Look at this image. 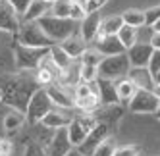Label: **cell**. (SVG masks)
<instances>
[{
    "mask_svg": "<svg viewBox=\"0 0 160 156\" xmlns=\"http://www.w3.org/2000/svg\"><path fill=\"white\" fill-rule=\"evenodd\" d=\"M41 85L37 83L35 75L29 71H21L16 75H6L0 79V91H2V102L12 106L16 110L25 112L33 93L37 91Z\"/></svg>",
    "mask_w": 160,
    "mask_h": 156,
    "instance_id": "6da1fadb",
    "label": "cell"
},
{
    "mask_svg": "<svg viewBox=\"0 0 160 156\" xmlns=\"http://www.w3.org/2000/svg\"><path fill=\"white\" fill-rule=\"evenodd\" d=\"M50 48L44 46H25V44L16 42L14 46V60L19 71H35L42 60L48 56Z\"/></svg>",
    "mask_w": 160,
    "mask_h": 156,
    "instance_id": "7a4b0ae2",
    "label": "cell"
},
{
    "mask_svg": "<svg viewBox=\"0 0 160 156\" xmlns=\"http://www.w3.org/2000/svg\"><path fill=\"white\" fill-rule=\"evenodd\" d=\"M39 25L42 27V31L58 44L62 41H66L70 35L77 33V21L70 19V17H56V16H44L39 19Z\"/></svg>",
    "mask_w": 160,
    "mask_h": 156,
    "instance_id": "3957f363",
    "label": "cell"
},
{
    "mask_svg": "<svg viewBox=\"0 0 160 156\" xmlns=\"http://www.w3.org/2000/svg\"><path fill=\"white\" fill-rule=\"evenodd\" d=\"M16 41L19 44H25V46H44V48H50L56 44L42 31L39 21H23V23H19V29L16 33Z\"/></svg>",
    "mask_w": 160,
    "mask_h": 156,
    "instance_id": "277c9868",
    "label": "cell"
},
{
    "mask_svg": "<svg viewBox=\"0 0 160 156\" xmlns=\"http://www.w3.org/2000/svg\"><path fill=\"white\" fill-rule=\"evenodd\" d=\"M54 108L52 100L47 93V89L44 87H39L35 93H33L29 104L25 108V118H27V124H41L42 118L47 116L50 110Z\"/></svg>",
    "mask_w": 160,
    "mask_h": 156,
    "instance_id": "5b68a950",
    "label": "cell"
},
{
    "mask_svg": "<svg viewBox=\"0 0 160 156\" xmlns=\"http://www.w3.org/2000/svg\"><path fill=\"white\" fill-rule=\"evenodd\" d=\"M131 70V64L128 58V52L123 54H114V56H104L98 66V77H108V79H122L128 77Z\"/></svg>",
    "mask_w": 160,
    "mask_h": 156,
    "instance_id": "8992f818",
    "label": "cell"
},
{
    "mask_svg": "<svg viewBox=\"0 0 160 156\" xmlns=\"http://www.w3.org/2000/svg\"><path fill=\"white\" fill-rule=\"evenodd\" d=\"M158 104L160 98L152 93V89H137L128 106L133 114H154L158 110Z\"/></svg>",
    "mask_w": 160,
    "mask_h": 156,
    "instance_id": "52a82bcc",
    "label": "cell"
},
{
    "mask_svg": "<svg viewBox=\"0 0 160 156\" xmlns=\"http://www.w3.org/2000/svg\"><path fill=\"white\" fill-rule=\"evenodd\" d=\"M108 133H110V125H108V124H102V121H98V125H97L93 131H89V133H87L85 141L79 144L77 149L81 150L85 156H93V154H95V149H97L98 144L108 137Z\"/></svg>",
    "mask_w": 160,
    "mask_h": 156,
    "instance_id": "ba28073f",
    "label": "cell"
},
{
    "mask_svg": "<svg viewBox=\"0 0 160 156\" xmlns=\"http://www.w3.org/2000/svg\"><path fill=\"white\" fill-rule=\"evenodd\" d=\"M152 54L154 48L151 46V42H135L131 48H128V58L131 68H148Z\"/></svg>",
    "mask_w": 160,
    "mask_h": 156,
    "instance_id": "9c48e42d",
    "label": "cell"
},
{
    "mask_svg": "<svg viewBox=\"0 0 160 156\" xmlns=\"http://www.w3.org/2000/svg\"><path fill=\"white\" fill-rule=\"evenodd\" d=\"M95 42V48L102 54V56H114V54H123L128 52L125 46L122 44V41L118 39V35H97Z\"/></svg>",
    "mask_w": 160,
    "mask_h": 156,
    "instance_id": "30bf717a",
    "label": "cell"
},
{
    "mask_svg": "<svg viewBox=\"0 0 160 156\" xmlns=\"http://www.w3.org/2000/svg\"><path fill=\"white\" fill-rule=\"evenodd\" d=\"M97 85V93L100 98V106H108V104H120L118 91H116V79H108V77H98L95 81Z\"/></svg>",
    "mask_w": 160,
    "mask_h": 156,
    "instance_id": "8fae6325",
    "label": "cell"
},
{
    "mask_svg": "<svg viewBox=\"0 0 160 156\" xmlns=\"http://www.w3.org/2000/svg\"><path fill=\"white\" fill-rule=\"evenodd\" d=\"M72 149H73V144L70 143V137H68V127H60L52 135L48 147H47V152L48 156H66Z\"/></svg>",
    "mask_w": 160,
    "mask_h": 156,
    "instance_id": "7c38bea8",
    "label": "cell"
},
{
    "mask_svg": "<svg viewBox=\"0 0 160 156\" xmlns=\"http://www.w3.org/2000/svg\"><path fill=\"white\" fill-rule=\"evenodd\" d=\"M44 89H47V93L56 108H73V93H68L66 87L58 83H50Z\"/></svg>",
    "mask_w": 160,
    "mask_h": 156,
    "instance_id": "4fadbf2b",
    "label": "cell"
},
{
    "mask_svg": "<svg viewBox=\"0 0 160 156\" xmlns=\"http://www.w3.org/2000/svg\"><path fill=\"white\" fill-rule=\"evenodd\" d=\"M18 29H19V19H18V14L14 12V8L8 2H0V31L16 35Z\"/></svg>",
    "mask_w": 160,
    "mask_h": 156,
    "instance_id": "5bb4252c",
    "label": "cell"
},
{
    "mask_svg": "<svg viewBox=\"0 0 160 156\" xmlns=\"http://www.w3.org/2000/svg\"><path fill=\"white\" fill-rule=\"evenodd\" d=\"M100 21L102 17L98 16V12L95 14H87L83 19H81V25H79V33H81V37L83 41L89 44V42H93L98 35V31H100Z\"/></svg>",
    "mask_w": 160,
    "mask_h": 156,
    "instance_id": "9a60e30c",
    "label": "cell"
},
{
    "mask_svg": "<svg viewBox=\"0 0 160 156\" xmlns=\"http://www.w3.org/2000/svg\"><path fill=\"white\" fill-rule=\"evenodd\" d=\"M60 46L68 52V56L70 58H73V60H77V58H81V54L87 50V42L83 41V37H81V33H73V35H70L66 41H62V42H58Z\"/></svg>",
    "mask_w": 160,
    "mask_h": 156,
    "instance_id": "2e32d148",
    "label": "cell"
},
{
    "mask_svg": "<svg viewBox=\"0 0 160 156\" xmlns=\"http://www.w3.org/2000/svg\"><path fill=\"white\" fill-rule=\"evenodd\" d=\"M50 6L52 4L47 2V0H31L27 12L21 16V19H23V21H39L41 17L50 14Z\"/></svg>",
    "mask_w": 160,
    "mask_h": 156,
    "instance_id": "e0dca14e",
    "label": "cell"
},
{
    "mask_svg": "<svg viewBox=\"0 0 160 156\" xmlns=\"http://www.w3.org/2000/svg\"><path fill=\"white\" fill-rule=\"evenodd\" d=\"M72 119H73V118H70L66 112H62V110H56V106H54L50 112L42 118L41 124H42L44 127H48V129H60V127H68Z\"/></svg>",
    "mask_w": 160,
    "mask_h": 156,
    "instance_id": "ac0fdd59",
    "label": "cell"
},
{
    "mask_svg": "<svg viewBox=\"0 0 160 156\" xmlns=\"http://www.w3.org/2000/svg\"><path fill=\"white\" fill-rule=\"evenodd\" d=\"M93 114H95V118L98 121L112 125L114 121H118L123 116V106H120V104H108V106H102V110H97V112H93Z\"/></svg>",
    "mask_w": 160,
    "mask_h": 156,
    "instance_id": "d6986e66",
    "label": "cell"
},
{
    "mask_svg": "<svg viewBox=\"0 0 160 156\" xmlns=\"http://www.w3.org/2000/svg\"><path fill=\"white\" fill-rule=\"evenodd\" d=\"M128 77L139 89H152L154 87V79H152V73L148 68H131Z\"/></svg>",
    "mask_w": 160,
    "mask_h": 156,
    "instance_id": "ffe728a7",
    "label": "cell"
},
{
    "mask_svg": "<svg viewBox=\"0 0 160 156\" xmlns=\"http://www.w3.org/2000/svg\"><path fill=\"white\" fill-rule=\"evenodd\" d=\"M137 87L129 77H122V79L116 81V91H118V98H120V102L123 104H129V100L133 98V95L137 93Z\"/></svg>",
    "mask_w": 160,
    "mask_h": 156,
    "instance_id": "44dd1931",
    "label": "cell"
},
{
    "mask_svg": "<svg viewBox=\"0 0 160 156\" xmlns=\"http://www.w3.org/2000/svg\"><path fill=\"white\" fill-rule=\"evenodd\" d=\"M48 56H50L52 64H54L60 71H66V70L73 64V58L68 56V52L60 46V44H54V46H50V54H48Z\"/></svg>",
    "mask_w": 160,
    "mask_h": 156,
    "instance_id": "7402d4cb",
    "label": "cell"
},
{
    "mask_svg": "<svg viewBox=\"0 0 160 156\" xmlns=\"http://www.w3.org/2000/svg\"><path fill=\"white\" fill-rule=\"evenodd\" d=\"M25 121H27L25 112L14 108L12 112H8L4 116V129H6V133H16L18 129H21V125H23Z\"/></svg>",
    "mask_w": 160,
    "mask_h": 156,
    "instance_id": "603a6c76",
    "label": "cell"
},
{
    "mask_svg": "<svg viewBox=\"0 0 160 156\" xmlns=\"http://www.w3.org/2000/svg\"><path fill=\"white\" fill-rule=\"evenodd\" d=\"M98 106H100L98 93H93V95L83 96V98H73V108L83 110V114H93V112H97Z\"/></svg>",
    "mask_w": 160,
    "mask_h": 156,
    "instance_id": "cb8c5ba5",
    "label": "cell"
},
{
    "mask_svg": "<svg viewBox=\"0 0 160 156\" xmlns=\"http://www.w3.org/2000/svg\"><path fill=\"white\" fill-rule=\"evenodd\" d=\"M123 27V19L122 14L120 16H108L100 21V35H118L120 29Z\"/></svg>",
    "mask_w": 160,
    "mask_h": 156,
    "instance_id": "d4e9b609",
    "label": "cell"
},
{
    "mask_svg": "<svg viewBox=\"0 0 160 156\" xmlns=\"http://www.w3.org/2000/svg\"><path fill=\"white\" fill-rule=\"evenodd\" d=\"M68 137H70V143L73 144V147H79V144L85 141L87 131H85V127L81 124H79L77 118H73L70 121V125H68Z\"/></svg>",
    "mask_w": 160,
    "mask_h": 156,
    "instance_id": "484cf974",
    "label": "cell"
},
{
    "mask_svg": "<svg viewBox=\"0 0 160 156\" xmlns=\"http://www.w3.org/2000/svg\"><path fill=\"white\" fill-rule=\"evenodd\" d=\"M122 19H123V25H129V27H143L145 25V12L143 10H125L122 14Z\"/></svg>",
    "mask_w": 160,
    "mask_h": 156,
    "instance_id": "4316f807",
    "label": "cell"
},
{
    "mask_svg": "<svg viewBox=\"0 0 160 156\" xmlns=\"http://www.w3.org/2000/svg\"><path fill=\"white\" fill-rule=\"evenodd\" d=\"M137 37H139V31H137V27H129V25H123L118 33V39L122 41V44L125 46V50L131 48L133 44L137 42Z\"/></svg>",
    "mask_w": 160,
    "mask_h": 156,
    "instance_id": "83f0119b",
    "label": "cell"
},
{
    "mask_svg": "<svg viewBox=\"0 0 160 156\" xmlns=\"http://www.w3.org/2000/svg\"><path fill=\"white\" fill-rule=\"evenodd\" d=\"M72 4H73V0H54L52 6H50V16H56V17H70Z\"/></svg>",
    "mask_w": 160,
    "mask_h": 156,
    "instance_id": "f1b7e54d",
    "label": "cell"
},
{
    "mask_svg": "<svg viewBox=\"0 0 160 156\" xmlns=\"http://www.w3.org/2000/svg\"><path fill=\"white\" fill-rule=\"evenodd\" d=\"M98 79V68L95 66H83L79 64V81L83 83H95Z\"/></svg>",
    "mask_w": 160,
    "mask_h": 156,
    "instance_id": "f546056e",
    "label": "cell"
},
{
    "mask_svg": "<svg viewBox=\"0 0 160 156\" xmlns=\"http://www.w3.org/2000/svg\"><path fill=\"white\" fill-rule=\"evenodd\" d=\"M102 58H104V56H102L97 48H91V50L87 48V50L81 54V64H83V66H95V68H98L100 62H102Z\"/></svg>",
    "mask_w": 160,
    "mask_h": 156,
    "instance_id": "4dcf8cb0",
    "label": "cell"
},
{
    "mask_svg": "<svg viewBox=\"0 0 160 156\" xmlns=\"http://www.w3.org/2000/svg\"><path fill=\"white\" fill-rule=\"evenodd\" d=\"M114 150H116V144H114L112 139L106 137V139L95 149V154H93V156H114Z\"/></svg>",
    "mask_w": 160,
    "mask_h": 156,
    "instance_id": "1f68e13d",
    "label": "cell"
},
{
    "mask_svg": "<svg viewBox=\"0 0 160 156\" xmlns=\"http://www.w3.org/2000/svg\"><path fill=\"white\" fill-rule=\"evenodd\" d=\"M114 156H139V147H135V144H123V147H116Z\"/></svg>",
    "mask_w": 160,
    "mask_h": 156,
    "instance_id": "d6a6232c",
    "label": "cell"
},
{
    "mask_svg": "<svg viewBox=\"0 0 160 156\" xmlns=\"http://www.w3.org/2000/svg\"><path fill=\"white\" fill-rule=\"evenodd\" d=\"M6 2L14 8V12H16L18 16H23V14L27 12V8H29V4H31V0H6Z\"/></svg>",
    "mask_w": 160,
    "mask_h": 156,
    "instance_id": "836d02e7",
    "label": "cell"
},
{
    "mask_svg": "<svg viewBox=\"0 0 160 156\" xmlns=\"http://www.w3.org/2000/svg\"><path fill=\"white\" fill-rule=\"evenodd\" d=\"M156 19H160V6H152L145 12V25L151 27Z\"/></svg>",
    "mask_w": 160,
    "mask_h": 156,
    "instance_id": "e575fe53",
    "label": "cell"
},
{
    "mask_svg": "<svg viewBox=\"0 0 160 156\" xmlns=\"http://www.w3.org/2000/svg\"><path fill=\"white\" fill-rule=\"evenodd\" d=\"M25 156H48V152L39 143H29L27 149H25Z\"/></svg>",
    "mask_w": 160,
    "mask_h": 156,
    "instance_id": "d590c367",
    "label": "cell"
},
{
    "mask_svg": "<svg viewBox=\"0 0 160 156\" xmlns=\"http://www.w3.org/2000/svg\"><path fill=\"white\" fill-rule=\"evenodd\" d=\"M85 16H87V12L83 10V6L73 0V4H72V12H70V19H73V21H81Z\"/></svg>",
    "mask_w": 160,
    "mask_h": 156,
    "instance_id": "8d00e7d4",
    "label": "cell"
},
{
    "mask_svg": "<svg viewBox=\"0 0 160 156\" xmlns=\"http://www.w3.org/2000/svg\"><path fill=\"white\" fill-rule=\"evenodd\" d=\"M106 2H108V0H87L83 8H85L87 14H95V12H98V10L104 6Z\"/></svg>",
    "mask_w": 160,
    "mask_h": 156,
    "instance_id": "74e56055",
    "label": "cell"
},
{
    "mask_svg": "<svg viewBox=\"0 0 160 156\" xmlns=\"http://www.w3.org/2000/svg\"><path fill=\"white\" fill-rule=\"evenodd\" d=\"M148 70H151L152 75H154L156 71H160V50H154L152 58H151V64H148Z\"/></svg>",
    "mask_w": 160,
    "mask_h": 156,
    "instance_id": "f35d334b",
    "label": "cell"
},
{
    "mask_svg": "<svg viewBox=\"0 0 160 156\" xmlns=\"http://www.w3.org/2000/svg\"><path fill=\"white\" fill-rule=\"evenodd\" d=\"M12 154V143L8 139H0V156H10Z\"/></svg>",
    "mask_w": 160,
    "mask_h": 156,
    "instance_id": "ab89813d",
    "label": "cell"
},
{
    "mask_svg": "<svg viewBox=\"0 0 160 156\" xmlns=\"http://www.w3.org/2000/svg\"><path fill=\"white\" fill-rule=\"evenodd\" d=\"M151 46L154 48V50H160V33H152V37H151Z\"/></svg>",
    "mask_w": 160,
    "mask_h": 156,
    "instance_id": "60d3db41",
    "label": "cell"
},
{
    "mask_svg": "<svg viewBox=\"0 0 160 156\" xmlns=\"http://www.w3.org/2000/svg\"><path fill=\"white\" fill-rule=\"evenodd\" d=\"M66 156H85V154H83V152H81V150H79V149H77V147H75V149H72V150H70V152H68V154H66Z\"/></svg>",
    "mask_w": 160,
    "mask_h": 156,
    "instance_id": "b9f144b4",
    "label": "cell"
},
{
    "mask_svg": "<svg viewBox=\"0 0 160 156\" xmlns=\"http://www.w3.org/2000/svg\"><path fill=\"white\" fill-rule=\"evenodd\" d=\"M151 29H152L154 33H160V19H156V21H154V23L151 25Z\"/></svg>",
    "mask_w": 160,
    "mask_h": 156,
    "instance_id": "7bdbcfd3",
    "label": "cell"
},
{
    "mask_svg": "<svg viewBox=\"0 0 160 156\" xmlns=\"http://www.w3.org/2000/svg\"><path fill=\"white\" fill-rule=\"evenodd\" d=\"M152 79H154V85H160V71H156L152 75Z\"/></svg>",
    "mask_w": 160,
    "mask_h": 156,
    "instance_id": "ee69618b",
    "label": "cell"
},
{
    "mask_svg": "<svg viewBox=\"0 0 160 156\" xmlns=\"http://www.w3.org/2000/svg\"><path fill=\"white\" fill-rule=\"evenodd\" d=\"M152 93L160 98V85H154V87H152Z\"/></svg>",
    "mask_w": 160,
    "mask_h": 156,
    "instance_id": "f6af8a7d",
    "label": "cell"
},
{
    "mask_svg": "<svg viewBox=\"0 0 160 156\" xmlns=\"http://www.w3.org/2000/svg\"><path fill=\"white\" fill-rule=\"evenodd\" d=\"M154 116H156V118L160 119V104H158V110H156V112H154Z\"/></svg>",
    "mask_w": 160,
    "mask_h": 156,
    "instance_id": "bcb514c9",
    "label": "cell"
},
{
    "mask_svg": "<svg viewBox=\"0 0 160 156\" xmlns=\"http://www.w3.org/2000/svg\"><path fill=\"white\" fill-rule=\"evenodd\" d=\"M0 102H2V91H0Z\"/></svg>",
    "mask_w": 160,
    "mask_h": 156,
    "instance_id": "7dc6e473",
    "label": "cell"
},
{
    "mask_svg": "<svg viewBox=\"0 0 160 156\" xmlns=\"http://www.w3.org/2000/svg\"><path fill=\"white\" fill-rule=\"evenodd\" d=\"M47 2H50V4H52V2H54V0H47Z\"/></svg>",
    "mask_w": 160,
    "mask_h": 156,
    "instance_id": "c3c4849f",
    "label": "cell"
},
{
    "mask_svg": "<svg viewBox=\"0 0 160 156\" xmlns=\"http://www.w3.org/2000/svg\"><path fill=\"white\" fill-rule=\"evenodd\" d=\"M0 2H4V0H0Z\"/></svg>",
    "mask_w": 160,
    "mask_h": 156,
    "instance_id": "681fc988",
    "label": "cell"
}]
</instances>
